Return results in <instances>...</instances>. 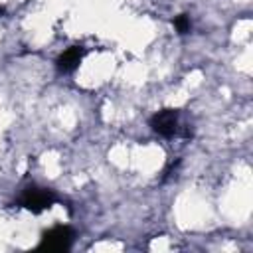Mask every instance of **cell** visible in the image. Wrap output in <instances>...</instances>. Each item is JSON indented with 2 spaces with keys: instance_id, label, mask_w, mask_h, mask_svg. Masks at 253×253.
<instances>
[{
  "instance_id": "cell-3",
  "label": "cell",
  "mask_w": 253,
  "mask_h": 253,
  "mask_svg": "<svg viewBox=\"0 0 253 253\" xmlns=\"http://www.w3.org/2000/svg\"><path fill=\"white\" fill-rule=\"evenodd\" d=\"M178 117L176 109H162L150 117V128L160 136H174L178 132Z\"/></svg>"
},
{
  "instance_id": "cell-2",
  "label": "cell",
  "mask_w": 253,
  "mask_h": 253,
  "mask_svg": "<svg viewBox=\"0 0 253 253\" xmlns=\"http://www.w3.org/2000/svg\"><path fill=\"white\" fill-rule=\"evenodd\" d=\"M73 229L69 225H53L47 231H43L38 249H47V251H67L73 243Z\"/></svg>"
},
{
  "instance_id": "cell-6",
  "label": "cell",
  "mask_w": 253,
  "mask_h": 253,
  "mask_svg": "<svg viewBox=\"0 0 253 253\" xmlns=\"http://www.w3.org/2000/svg\"><path fill=\"white\" fill-rule=\"evenodd\" d=\"M0 12H2V8H0Z\"/></svg>"
},
{
  "instance_id": "cell-1",
  "label": "cell",
  "mask_w": 253,
  "mask_h": 253,
  "mask_svg": "<svg viewBox=\"0 0 253 253\" xmlns=\"http://www.w3.org/2000/svg\"><path fill=\"white\" fill-rule=\"evenodd\" d=\"M55 202H57L55 192L40 186H28L20 196V206L32 213H42L43 210H49Z\"/></svg>"
},
{
  "instance_id": "cell-5",
  "label": "cell",
  "mask_w": 253,
  "mask_h": 253,
  "mask_svg": "<svg viewBox=\"0 0 253 253\" xmlns=\"http://www.w3.org/2000/svg\"><path fill=\"white\" fill-rule=\"evenodd\" d=\"M174 28H176L178 34H188L190 28H192V22H190V18L186 14H180V16L174 18Z\"/></svg>"
},
{
  "instance_id": "cell-4",
  "label": "cell",
  "mask_w": 253,
  "mask_h": 253,
  "mask_svg": "<svg viewBox=\"0 0 253 253\" xmlns=\"http://www.w3.org/2000/svg\"><path fill=\"white\" fill-rule=\"evenodd\" d=\"M83 55H85V49H83L81 45H71V47H67V49L57 57L55 65H57V69H59L61 73H71V71H75V69L79 67Z\"/></svg>"
}]
</instances>
